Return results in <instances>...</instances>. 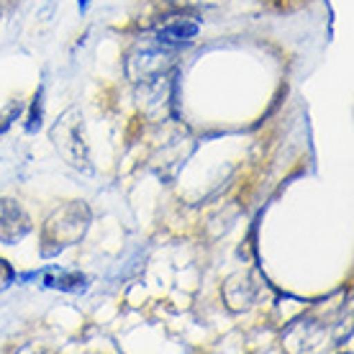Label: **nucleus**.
Masks as SVG:
<instances>
[{
	"mask_svg": "<svg viewBox=\"0 0 354 354\" xmlns=\"http://www.w3.org/2000/svg\"><path fill=\"white\" fill-rule=\"evenodd\" d=\"M31 231L28 213L8 198H0V241L3 244H16Z\"/></svg>",
	"mask_w": 354,
	"mask_h": 354,
	"instance_id": "2",
	"label": "nucleus"
},
{
	"mask_svg": "<svg viewBox=\"0 0 354 354\" xmlns=\"http://www.w3.org/2000/svg\"><path fill=\"white\" fill-rule=\"evenodd\" d=\"M16 270L8 265V259L0 257V290H6V288H10V285L16 283Z\"/></svg>",
	"mask_w": 354,
	"mask_h": 354,
	"instance_id": "6",
	"label": "nucleus"
},
{
	"mask_svg": "<svg viewBox=\"0 0 354 354\" xmlns=\"http://www.w3.org/2000/svg\"><path fill=\"white\" fill-rule=\"evenodd\" d=\"M41 118H44V90H36L34 100H31V111H28V121H26V131L36 133L41 129Z\"/></svg>",
	"mask_w": 354,
	"mask_h": 354,
	"instance_id": "5",
	"label": "nucleus"
},
{
	"mask_svg": "<svg viewBox=\"0 0 354 354\" xmlns=\"http://www.w3.org/2000/svg\"><path fill=\"white\" fill-rule=\"evenodd\" d=\"M77 8H80V13H88V8H90V0H77Z\"/></svg>",
	"mask_w": 354,
	"mask_h": 354,
	"instance_id": "7",
	"label": "nucleus"
},
{
	"mask_svg": "<svg viewBox=\"0 0 354 354\" xmlns=\"http://www.w3.org/2000/svg\"><path fill=\"white\" fill-rule=\"evenodd\" d=\"M88 208L82 203H70L54 213L44 229V244H54L52 254L70 247L72 241L82 239V234L88 229Z\"/></svg>",
	"mask_w": 354,
	"mask_h": 354,
	"instance_id": "1",
	"label": "nucleus"
},
{
	"mask_svg": "<svg viewBox=\"0 0 354 354\" xmlns=\"http://www.w3.org/2000/svg\"><path fill=\"white\" fill-rule=\"evenodd\" d=\"M198 31H201V26L195 21L177 18V21H172V24H167V26H162L157 31V39H160L162 44H185V41L198 36Z\"/></svg>",
	"mask_w": 354,
	"mask_h": 354,
	"instance_id": "3",
	"label": "nucleus"
},
{
	"mask_svg": "<svg viewBox=\"0 0 354 354\" xmlns=\"http://www.w3.org/2000/svg\"><path fill=\"white\" fill-rule=\"evenodd\" d=\"M44 272H46L44 288H57V290L62 292H80L88 285V277L80 272H67V270L57 272V267H46Z\"/></svg>",
	"mask_w": 354,
	"mask_h": 354,
	"instance_id": "4",
	"label": "nucleus"
}]
</instances>
